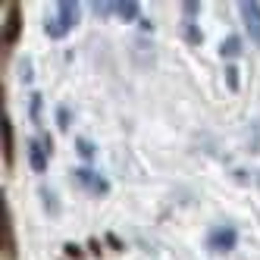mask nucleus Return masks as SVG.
<instances>
[{
	"instance_id": "f3484780",
	"label": "nucleus",
	"mask_w": 260,
	"mask_h": 260,
	"mask_svg": "<svg viewBox=\"0 0 260 260\" xmlns=\"http://www.w3.org/2000/svg\"><path fill=\"white\" fill-rule=\"evenodd\" d=\"M41 198L47 201V210H50V213H53V210H57V201H53V198H50V191H47V188H41Z\"/></svg>"
},
{
	"instance_id": "dca6fc26",
	"label": "nucleus",
	"mask_w": 260,
	"mask_h": 260,
	"mask_svg": "<svg viewBox=\"0 0 260 260\" xmlns=\"http://www.w3.org/2000/svg\"><path fill=\"white\" fill-rule=\"evenodd\" d=\"M63 251H66V254H69V257H72V260H82V257H85V251H82V248H79V245H66V248H63Z\"/></svg>"
},
{
	"instance_id": "9d476101",
	"label": "nucleus",
	"mask_w": 260,
	"mask_h": 260,
	"mask_svg": "<svg viewBox=\"0 0 260 260\" xmlns=\"http://www.w3.org/2000/svg\"><path fill=\"white\" fill-rule=\"evenodd\" d=\"M238 53H241V38H238V35H229V38L219 44V57L232 60V57H238Z\"/></svg>"
},
{
	"instance_id": "ddd939ff",
	"label": "nucleus",
	"mask_w": 260,
	"mask_h": 260,
	"mask_svg": "<svg viewBox=\"0 0 260 260\" xmlns=\"http://www.w3.org/2000/svg\"><path fill=\"white\" fill-rule=\"evenodd\" d=\"M185 38H188L191 44H201V28L194 22H188V25H185Z\"/></svg>"
},
{
	"instance_id": "a211bd4d",
	"label": "nucleus",
	"mask_w": 260,
	"mask_h": 260,
	"mask_svg": "<svg viewBox=\"0 0 260 260\" xmlns=\"http://www.w3.org/2000/svg\"><path fill=\"white\" fill-rule=\"evenodd\" d=\"M60 125H63V128L69 125V113H66V110H60Z\"/></svg>"
},
{
	"instance_id": "9b49d317",
	"label": "nucleus",
	"mask_w": 260,
	"mask_h": 260,
	"mask_svg": "<svg viewBox=\"0 0 260 260\" xmlns=\"http://www.w3.org/2000/svg\"><path fill=\"white\" fill-rule=\"evenodd\" d=\"M28 113H31L35 125L41 128V94H38V91H35V94H31V104H28Z\"/></svg>"
},
{
	"instance_id": "2eb2a0df",
	"label": "nucleus",
	"mask_w": 260,
	"mask_h": 260,
	"mask_svg": "<svg viewBox=\"0 0 260 260\" xmlns=\"http://www.w3.org/2000/svg\"><path fill=\"white\" fill-rule=\"evenodd\" d=\"M185 7V16H188V19H194V16L201 13V4H198V0H188V4H182Z\"/></svg>"
},
{
	"instance_id": "f8f14e48",
	"label": "nucleus",
	"mask_w": 260,
	"mask_h": 260,
	"mask_svg": "<svg viewBox=\"0 0 260 260\" xmlns=\"http://www.w3.org/2000/svg\"><path fill=\"white\" fill-rule=\"evenodd\" d=\"M76 147H79V154H82L85 160H94V154H98V151H94V144H91L88 138H79V141H76Z\"/></svg>"
},
{
	"instance_id": "0eeeda50",
	"label": "nucleus",
	"mask_w": 260,
	"mask_h": 260,
	"mask_svg": "<svg viewBox=\"0 0 260 260\" xmlns=\"http://www.w3.org/2000/svg\"><path fill=\"white\" fill-rule=\"evenodd\" d=\"M28 163L35 173H47V147H41V141H28Z\"/></svg>"
},
{
	"instance_id": "7ed1b4c3",
	"label": "nucleus",
	"mask_w": 260,
	"mask_h": 260,
	"mask_svg": "<svg viewBox=\"0 0 260 260\" xmlns=\"http://www.w3.org/2000/svg\"><path fill=\"white\" fill-rule=\"evenodd\" d=\"M22 35V7L16 4H7V22H4V50H10Z\"/></svg>"
},
{
	"instance_id": "f03ea898",
	"label": "nucleus",
	"mask_w": 260,
	"mask_h": 260,
	"mask_svg": "<svg viewBox=\"0 0 260 260\" xmlns=\"http://www.w3.org/2000/svg\"><path fill=\"white\" fill-rule=\"evenodd\" d=\"M0 251H4V260H19V245H16V229H13L7 194L0 198Z\"/></svg>"
},
{
	"instance_id": "423d86ee",
	"label": "nucleus",
	"mask_w": 260,
	"mask_h": 260,
	"mask_svg": "<svg viewBox=\"0 0 260 260\" xmlns=\"http://www.w3.org/2000/svg\"><path fill=\"white\" fill-rule=\"evenodd\" d=\"M235 245H238V232L232 226H219V229H213L207 235V248L216 251V254H229Z\"/></svg>"
},
{
	"instance_id": "1a4fd4ad",
	"label": "nucleus",
	"mask_w": 260,
	"mask_h": 260,
	"mask_svg": "<svg viewBox=\"0 0 260 260\" xmlns=\"http://www.w3.org/2000/svg\"><path fill=\"white\" fill-rule=\"evenodd\" d=\"M113 13L119 16V19L132 22V19H138V4L135 0H113Z\"/></svg>"
},
{
	"instance_id": "6e6552de",
	"label": "nucleus",
	"mask_w": 260,
	"mask_h": 260,
	"mask_svg": "<svg viewBox=\"0 0 260 260\" xmlns=\"http://www.w3.org/2000/svg\"><path fill=\"white\" fill-rule=\"evenodd\" d=\"M13 157H16V144H13V122L10 116L4 113V163L13 166Z\"/></svg>"
},
{
	"instance_id": "4468645a",
	"label": "nucleus",
	"mask_w": 260,
	"mask_h": 260,
	"mask_svg": "<svg viewBox=\"0 0 260 260\" xmlns=\"http://www.w3.org/2000/svg\"><path fill=\"white\" fill-rule=\"evenodd\" d=\"M226 85H229L232 91H238V69H235V66L226 69Z\"/></svg>"
},
{
	"instance_id": "20e7f679",
	"label": "nucleus",
	"mask_w": 260,
	"mask_h": 260,
	"mask_svg": "<svg viewBox=\"0 0 260 260\" xmlns=\"http://www.w3.org/2000/svg\"><path fill=\"white\" fill-rule=\"evenodd\" d=\"M72 179H76L79 188H85L88 194H94V198H101V194H107V191H110V182H107L101 173L88 170V166H85V170H76V173H72Z\"/></svg>"
},
{
	"instance_id": "f257e3e1",
	"label": "nucleus",
	"mask_w": 260,
	"mask_h": 260,
	"mask_svg": "<svg viewBox=\"0 0 260 260\" xmlns=\"http://www.w3.org/2000/svg\"><path fill=\"white\" fill-rule=\"evenodd\" d=\"M79 16H82V10H79L76 0H60L57 4V19L47 22V35L50 38H66L69 28H76Z\"/></svg>"
},
{
	"instance_id": "39448f33",
	"label": "nucleus",
	"mask_w": 260,
	"mask_h": 260,
	"mask_svg": "<svg viewBox=\"0 0 260 260\" xmlns=\"http://www.w3.org/2000/svg\"><path fill=\"white\" fill-rule=\"evenodd\" d=\"M238 13H241V22H245L248 38L260 47V4H254V0H241Z\"/></svg>"
}]
</instances>
